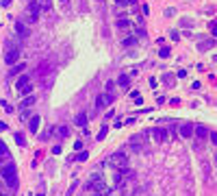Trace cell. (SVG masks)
Instances as JSON below:
<instances>
[{
	"instance_id": "83f0119b",
	"label": "cell",
	"mask_w": 217,
	"mask_h": 196,
	"mask_svg": "<svg viewBox=\"0 0 217 196\" xmlns=\"http://www.w3.org/2000/svg\"><path fill=\"white\" fill-rule=\"evenodd\" d=\"M2 131H7V124H5V122H0V133H2Z\"/></svg>"
},
{
	"instance_id": "30bf717a",
	"label": "cell",
	"mask_w": 217,
	"mask_h": 196,
	"mask_svg": "<svg viewBox=\"0 0 217 196\" xmlns=\"http://www.w3.org/2000/svg\"><path fill=\"white\" fill-rule=\"evenodd\" d=\"M141 142H143V139H141V135H135V137H130V146H133L135 151H141V146H143Z\"/></svg>"
},
{
	"instance_id": "8992f818",
	"label": "cell",
	"mask_w": 217,
	"mask_h": 196,
	"mask_svg": "<svg viewBox=\"0 0 217 196\" xmlns=\"http://www.w3.org/2000/svg\"><path fill=\"white\" fill-rule=\"evenodd\" d=\"M152 137H154L156 142H165V139H167V131H165V129H152Z\"/></svg>"
},
{
	"instance_id": "9c48e42d",
	"label": "cell",
	"mask_w": 217,
	"mask_h": 196,
	"mask_svg": "<svg viewBox=\"0 0 217 196\" xmlns=\"http://www.w3.org/2000/svg\"><path fill=\"white\" fill-rule=\"evenodd\" d=\"M15 33H17L20 37H26V35H28V29L24 26L22 22H15Z\"/></svg>"
},
{
	"instance_id": "ac0fdd59",
	"label": "cell",
	"mask_w": 217,
	"mask_h": 196,
	"mask_svg": "<svg viewBox=\"0 0 217 196\" xmlns=\"http://www.w3.org/2000/svg\"><path fill=\"white\" fill-rule=\"evenodd\" d=\"M7 153H9V148H7V144H5L2 139H0V157H5Z\"/></svg>"
},
{
	"instance_id": "4316f807",
	"label": "cell",
	"mask_w": 217,
	"mask_h": 196,
	"mask_svg": "<svg viewBox=\"0 0 217 196\" xmlns=\"http://www.w3.org/2000/svg\"><path fill=\"white\" fill-rule=\"evenodd\" d=\"M211 33H213V35L217 33V24H215V22H211Z\"/></svg>"
},
{
	"instance_id": "277c9868",
	"label": "cell",
	"mask_w": 217,
	"mask_h": 196,
	"mask_svg": "<svg viewBox=\"0 0 217 196\" xmlns=\"http://www.w3.org/2000/svg\"><path fill=\"white\" fill-rule=\"evenodd\" d=\"M191 135H193V124H191V122H185V124L180 127V137H191Z\"/></svg>"
},
{
	"instance_id": "7402d4cb",
	"label": "cell",
	"mask_w": 217,
	"mask_h": 196,
	"mask_svg": "<svg viewBox=\"0 0 217 196\" xmlns=\"http://www.w3.org/2000/svg\"><path fill=\"white\" fill-rule=\"evenodd\" d=\"M15 142H17L20 146H24V144H26V139H24V135H22V133H15Z\"/></svg>"
},
{
	"instance_id": "5bb4252c",
	"label": "cell",
	"mask_w": 217,
	"mask_h": 196,
	"mask_svg": "<svg viewBox=\"0 0 217 196\" xmlns=\"http://www.w3.org/2000/svg\"><path fill=\"white\" fill-rule=\"evenodd\" d=\"M104 107H107V98L98 96V98H95V109H104Z\"/></svg>"
},
{
	"instance_id": "f1b7e54d",
	"label": "cell",
	"mask_w": 217,
	"mask_h": 196,
	"mask_svg": "<svg viewBox=\"0 0 217 196\" xmlns=\"http://www.w3.org/2000/svg\"><path fill=\"white\" fill-rule=\"evenodd\" d=\"M41 5L43 7H50V0H41Z\"/></svg>"
},
{
	"instance_id": "4dcf8cb0",
	"label": "cell",
	"mask_w": 217,
	"mask_h": 196,
	"mask_svg": "<svg viewBox=\"0 0 217 196\" xmlns=\"http://www.w3.org/2000/svg\"><path fill=\"white\" fill-rule=\"evenodd\" d=\"M37 196H43V194H37Z\"/></svg>"
},
{
	"instance_id": "1f68e13d",
	"label": "cell",
	"mask_w": 217,
	"mask_h": 196,
	"mask_svg": "<svg viewBox=\"0 0 217 196\" xmlns=\"http://www.w3.org/2000/svg\"><path fill=\"white\" fill-rule=\"evenodd\" d=\"M0 196H5V194H0Z\"/></svg>"
},
{
	"instance_id": "7c38bea8",
	"label": "cell",
	"mask_w": 217,
	"mask_h": 196,
	"mask_svg": "<svg viewBox=\"0 0 217 196\" xmlns=\"http://www.w3.org/2000/svg\"><path fill=\"white\" fill-rule=\"evenodd\" d=\"M52 133H54L57 137H65L69 131H67V127H54V129H52Z\"/></svg>"
},
{
	"instance_id": "6da1fadb",
	"label": "cell",
	"mask_w": 217,
	"mask_h": 196,
	"mask_svg": "<svg viewBox=\"0 0 217 196\" xmlns=\"http://www.w3.org/2000/svg\"><path fill=\"white\" fill-rule=\"evenodd\" d=\"M0 177H2V181H5L9 187H17V170H15L13 163L2 166V170H0Z\"/></svg>"
},
{
	"instance_id": "e0dca14e",
	"label": "cell",
	"mask_w": 217,
	"mask_h": 196,
	"mask_svg": "<svg viewBox=\"0 0 217 196\" xmlns=\"http://www.w3.org/2000/svg\"><path fill=\"white\" fill-rule=\"evenodd\" d=\"M24 68H26V65H24V63H17V65H15V68L11 70V76H15V74H20V72H22Z\"/></svg>"
},
{
	"instance_id": "ffe728a7",
	"label": "cell",
	"mask_w": 217,
	"mask_h": 196,
	"mask_svg": "<svg viewBox=\"0 0 217 196\" xmlns=\"http://www.w3.org/2000/svg\"><path fill=\"white\" fill-rule=\"evenodd\" d=\"M170 55H172L170 48H161V50H159V57H163V59H165V57H170Z\"/></svg>"
},
{
	"instance_id": "52a82bcc",
	"label": "cell",
	"mask_w": 217,
	"mask_h": 196,
	"mask_svg": "<svg viewBox=\"0 0 217 196\" xmlns=\"http://www.w3.org/2000/svg\"><path fill=\"white\" fill-rule=\"evenodd\" d=\"M28 9H31V22H37L39 20V5L37 2H31Z\"/></svg>"
},
{
	"instance_id": "ba28073f",
	"label": "cell",
	"mask_w": 217,
	"mask_h": 196,
	"mask_svg": "<svg viewBox=\"0 0 217 196\" xmlns=\"http://www.w3.org/2000/svg\"><path fill=\"white\" fill-rule=\"evenodd\" d=\"M39 122H41V118H39V116H33V118H31V124H28L31 133H37V131H39Z\"/></svg>"
},
{
	"instance_id": "7a4b0ae2",
	"label": "cell",
	"mask_w": 217,
	"mask_h": 196,
	"mask_svg": "<svg viewBox=\"0 0 217 196\" xmlns=\"http://www.w3.org/2000/svg\"><path fill=\"white\" fill-rule=\"evenodd\" d=\"M109 163L111 166H115V168H126L128 166V157L124 155V153H117V155H111V159H109Z\"/></svg>"
},
{
	"instance_id": "3957f363",
	"label": "cell",
	"mask_w": 217,
	"mask_h": 196,
	"mask_svg": "<svg viewBox=\"0 0 217 196\" xmlns=\"http://www.w3.org/2000/svg\"><path fill=\"white\" fill-rule=\"evenodd\" d=\"M15 85H17V89H20L22 94H28V92L33 89V87H31V79H28V74H22V76L17 79Z\"/></svg>"
},
{
	"instance_id": "44dd1931",
	"label": "cell",
	"mask_w": 217,
	"mask_h": 196,
	"mask_svg": "<svg viewBox=\"0 0 217 196\" xmlns=\"http://www.w3.org/2000/svg\"><path fill=\"white\" fill-rule=\"evenodd\" d=\"M128 26H130L128 20H119V22H117V29H128Z\"/></svg>"
},
{
	"instance_id": "9a60e30c",
	"label": "cell",
	"mask_w": 217,
	"mask_h": 196,
	"mask_svg": "<svg viewBox=\"0 0 217 196\" xmlns=\"http://www.w3.org/2000/svg\"><path fill=\"white\" fill-rule=\"evenodd\" d=\"M128 83H130V79H128L126 74H122V76L117 79V85H119V87H128Z\"/></svg>"
},
{
	"instance_id": "d6986e66",
	"label": "cell",
	"mask_w": 217,
	"mask_h": 196,
	"mask_svg": "<svg viewBox=\"0 0 217 196\" xmlns=\"http://www.w3.org/2000/svg\"><path fill=\"white\" fill-rule=\"evenodd\" d=\"M33 103H35V98H33V96H28V98H24V100H22V107H31Z\"/></svg>"
},
{
	"instance_id": "f546056e",
	"label": "cell",
	"mask_w": 217,
	"mask_h": 196,
	"mask_svg": "<svg viewBox=\"0 0 217 196\" xmlns=\"http://www.w3.org/2000/svg\"><path fill=\"white\" fill-rule=\"evenodd\" d=\"M115 2H117V5H126V2H128V0H115Z\"/></svg>"
},
{
	"instance_id": "cb8c5ba5",
	"label": "cell",
	"mask_w": 217,
	"mask_h": 196,
	"mask_svg": "<svg viewBox=\"0 0 217 196\" xmlns=\"http://www.w3.org/2000/svg\"><path fill=\"white\" fill-rule=\"evenodd\" d=\"M87 157H89V153H87V151H83L80 155H76V159H78V161H87Z\"/></svg>"
},
{
	"instance_id": "5b68a950",
	"label": "cell",
	"mask_w": 217,
	"mask_h": 196,
	"mask_svg": "<svg viewBox=\"0 0 217 196\" xmlns=\"http://www.w3.org/2000/svg\"><path fill=\"white\" fill-rule=\"evenodd\" d=\"M17 57H20L17 48H11V50H7V55H5V61H7V63H15Z\"/></svg>"
},
{
	"instance_id": "484cf974",
	"label": "cell",
	"mask_w": 217,
	"mask_h": 196,
	"mask_svg": "<svg viewBox=\"0 0 217 196\" xmlns=\"http://www.w3.org/2000/svg\"><path fill=\"white\" fill-rule=\"evenodd\" d=\"M130 44H135V37H128V39H124V46H130Z\"/></svg>"
},
{
	"instance_id": "8fae6325",
	"label": "cell",
	"mask_w": 217,
	"mask_h": 196,
	"mask_svg": "<svg viewBox=\"0 0 217 196\" xmlns=\"http://www.w3.org/2000/svg\"><path fill=\"white\" fill-rule=\"evenodd\" d=\"M193 133H196L198 137H206V135H208V129H206L204 124H200V127H193Z\"/></svg>"
},
{
	"instance_id": "d4e9b609",
	"label": "cell",
	"mask_w": 217,
	"mask_h": 196,
	"mask_svg": "<svg viewBox=\"0 0 217 196\" xmlns=\"http://www.w3.org/2000/svg\"><path fill=\"white\" fill-rule=\"evenodd\" d=\"M213 46V41H204V44H200V50H206V48H211Z\"/></svg>"
},
{
	"instance_id": "603a6c76",
	"label": "cell",
	"mask_w": 217,
	"mask_h": 196,
	"mask_svg": "<svg viewBox=\"0 0 217 196\" xmlns=\"http://www.w3.org/2000/svg\"><path fill=\"white\" fill-rule=\"evenodd\" d=\"M107 133H109V129H107V127H102V129H100V133H98V139H104V137H107Z\"/></svg>"
},
{
	"instance_id": "4fadbf2b",
	"label": "cell",
	"mask_w": 217,
	"mask_h": 196,
	"mask_svg": "<svg viewBox=\"0 0 217 196\" xmlns=\"http://www.w3.org/2000/svg\"><path fill=\"white\" fill-rule=\"evenodd\" d=\"M74 124H76V127H85V124H87V113H78L76 120H74Z\"/></svg>"
},
{
	"instance_id": "2e32d148",
	"label": "cell",
	"mask_w": 217,
	"mask_h": 196,
	"mask_svg": "<svg viewBox=\"0 0 217 196\" xmlns=\"http://www.w3.org/2000/svg\"><path fill=\"white\" fill-rule=\"evenodd\" d=\"M50 63H39V70H37V76H43V72H48Z\"/></svg>"
}]
</instances>
